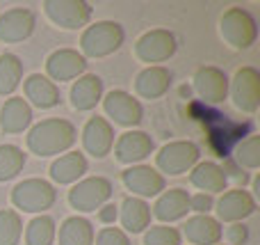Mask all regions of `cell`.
I'll list each match as a JSON object with an SVG mask.
<instances>
[{
  "instance_id": "1",
  "label": "cell",
  "mask_w": 260,
  "mask_h": 245,
  "mask_svg": "<svg viewBox=\"0 0 260 245\" xmlns=\"http://www.w3.org/2000/svg\"><path fill=\"white\" fill-rule=\"evenodd\" d=\"M73 145H76V126L69 119H44L27 133V149L39 158L67 154Z\"/></svg>"
},
{
  "instance_id": "2",
  "label": "cell",
  "mask_w": 260,
  "mask_h": 245,
  "mask_svg": "<svg viewBox=\"0 0 260 245\" xmlns=\"http://www.w3.org/2000/svg\"><path fill=\"white\" fill-rule=\"evenodd\" d=\"M126 32L117 21H96L80 37L82 55L87 58H108L123 46Z\"/></svg>"
},
{
  "instance_id": "3",
  "label": "cell",
  "mask_w": 260,
  "mask_h": 245,
  "mask_svg": "<svg viewBox=\"0 0 260 245\" xmlns=\"http://www.w3.org/2000/svg\"><path fill=\"white\" fill-rule=\"evenodd\" d=\"M57 200V190L46 179H25L16 183L12 190V204L23 213H41L53 209Z\"/></svg>"
},
{
  "instance_id": "4",
  "label": "cell",
  "mask_w": 260,
  "mask_h": 245,
  "mask_svg": "<svg viewBox=\"0 0 260 245\" xmlns=\"http://www.w3.org/2000/svg\"><path fill=\"white\" fill-rule=\"evenodd\" d=\"M219 32L226 44H231L238 50H247V48H251L258 39V23L247 9L231 7L229 12L221 16Z\"/></svg>"
},
{
  "instance_id": "5",
  "label": "cell",
  "mask_w": 260,
  "mask_h": 245,
  "mask_svg": "<svg viewBox=\"0 0 260 245\" xmlns=\"http://www.w3.org/2000/svg\"><path fill=\"white\" fill-rule=\"evenodd\" d=\"M112 197V183L105 177H87L80 179L76 186L69 190V202L80 213H91L101 209L105 202Z\"/></svg>"
},
{
  "instance_id": "6",
  "label": "cell",
  "mask_w": 260,
  "mask_h": 245,
  "mask_svg": "<svg viewBox=\"0 0 260 245\" xmlns=\"http://www.w3.org/2000/svg\"><path fill=\"white\" fill-rule=\"evenodd\" d=\"M178 44H176L174 32L165 30V28H155V30L144 32L135 44V55L142 62H148V67H157V62H167L171 55L176 53Z\"/></svg>"
},
{
  "instance_id": "7",
  "label": "cell",
  "mask_w": 260,
  "mask_h": 245,
  "mask_svg": "<svg viewBox=\"0 0 260 245\" xmlns=\"http://www.w3.org/2000/svg\"><path fill=\"white\" fill-rule=\"evenodd\" d=\"M155 163L165 174L178 177V174L189 172V170L199 163V147L189 140L169 142V145H165L160 149Z\"/></svg>"
},
{
  "instance_id": "8",
  "label": "cell",
  "mask_w": 260,
  "mask_h": 245,
  "mask_svg": "<svg viewBox=\"0 0 260 245\" xmlns=\"http://www.w3.org/2000/svg\"><path fill=\"white\" fill-rule=\"evenodd\" d=\"M44 12L55 25L64 30H78L89 23L91 5L85 0H46Z\"/></svg>"
},
{
  "instance_id": "9",
  "label": "cell",
  "mask_w": 260,
  "mask_h": 245,
  "mask_svg": "<svg viewBox=\"0 0 260 245\" xmlns=\"http://www.w3.org/2000/svg\"><path fill=\"white\" fill-rule=\"evenodd\" d=\"M233 103L242 113H256L260 108V73L253 67H242L229 83Z\"/></svg>"
},
{
  "instance_id": "10",
  "label": "cell",
  "mask_w": 260,
  "mask_h": 245,
  "mask_svg": "<svg viewBox=\"0 0 260 245\" xmlns=\"http://www.w3.org/2000/svg\"><path fill=\"white\" fill-rule=\"evenodd\" d=\"M103 108L119 126H137L144 119V108L133 94L123 90H112L103 99Z\"/></svg>"
},
{
  "instance_id": "11",
  "label": "cell",
  "mask_w": 260,
  "mask_h": 245,
  "mask_svg": "<svg viewBox=\"0 0 260 245\" xmlns=\"http://www.w3.org/2000/svg\"><path fill=\"white\" fill-rule=\"evenodd\" d=\"M46 71L50 80H73L87 71V58L73 48H59L46 60Z\"/></svg>"
},
{
  "instance_id": "12",
  "label": "cell",
  "mask_w": 260,
  "mask_h": 245,
  "mask_svg": "<svg viewBox=\"0 0 260 245\" xmlns=\"http://www.w3.org/2000/svg\"><path fill=\"white\" fill-rule=\"evenodd\" d=\"M123 186L128 188L133 195L142 197H155L165 190V177L151 165H133V168L123 170L121 174Z\"/></svg>"
},
{
  "instance_id": "13",
  "label": "cell",
  "mask_w": 260,
  "mask_h": 245,
  "mask_svg": "<svg viewBox=\"0 0 260 245\" xmlns=\"http://www.w3.org/2000/svg\"><path fill=\"white\" fill-rule=\"evenodd\" d=\"M229 76L217 67H201L194 73V90L206 103H224L229 99Z\"/></svg>"
},
{
  "instance_id": "14",
  "label": "cell",
  "mask_w": 260,
  "mask_h": 245,
  "mask_svg": "<svg viewBox=\"0 0 260 245\" xmlns=\"http://www.w3.org/2000/svg\"><path fill=\"white\" fill-rule=\"evenodd\" d=\"M37 18L30 9L25 7H14L0 16V41L5 44H18L25 41L27 37L35 32Z\"/></svg>"
},
{
  "instance_id": "15",
  "label": "cell",
  "mask_w": 260,
  "mask_h": 245,
  "mask_svg": "<svg viewBox=\"0 0 260 245\" xmlns=\"http://www.w3.org/2000/svg\"><path fill=\"white\" fill-rule=\"evenodd\" d=\"M82 145L94 158H105L114 147V128L105 117H91L82 128Z\"/></svg>"
},
{
  "instance_id": "16",
  "label": "cell",
  "mask_w": 260,
  "mask_h": 245,
  "mask_svg": "<svg viewBox=\"0 0 260 245\" xmlns=\"http://www.w3.org/2000/svg\"><path fill=\"white\" fill-rule=\"evenodd\" d=\"M256 211V200L249 190L235 188L221 195V200L217 202V218L224 223H240V220L249 218Z\"/></svg>"
},
{
  "instance_id": "17",
  "label": "cell",
  "mask_w": 260,
  "mask_h": 245,
  "mask_svg": "<svg viewBox=\"0 0 260 245\" xmlns=\"http://www.w3.org/2000/svg\"><path fill=\"white\" fill-rule=\"evenodd\" d=\"M153 138L144 131H126L114 145V154L121 163L135 165L142 163L144 158H148L153 151Z\"/></svg>"
},
{
  "instance_id": "18",
  "label": "cell",
  "mask_w": 260,
  "mask_h": 245,
  "mask_svg": "<svg viewBox=\"0 0 260 245\" xmlns=\"http://www.w3.org/2000/svg\"><path fill=\"white\" fill-rule=\"evenodd\" d=\"M23 90H25V101L41 110L55 108L59 103V87L50 80L48 76H41V73H32L25 78L23 83Z\"/></svg>"
},
{
  "instance_id": "19",
  "label": "cell",
  "mask_w": 260,
  "mask_h": 245,
  "mask_svg": "<svg viewBox=\"0 0 260 245\" xmlns=\"http://www.w3.org/2000/svg\"><path fill=\"white\" fill-rule=\"evenodd\" d=\"M171 87V71L165 67H146L135 78V92L142 99H160Z\"/></svg>"
},
{
  "instance_id": "20",
  "label": "cell",
  "mask_w": 260,
  "mask_h": 245,
  "mask_svg": "<svg viewBox=\"0 0 260 245\" xmlns=\"http://www.w3.org/2000/svg\"><path fill=\"white\" fill-rule=\"evenodd\" d=\"M32 124V108L23 96H12L0 108V128L3 133H23Z\"/></svg>"
},
{
  "instance_id": "21",
  "label": "cell",
  "mask_w": 260,
  "mask_h": 245,
  "mask_svg": "<svg viewBox=\"0 0 260 245\" xmlns=\"http://www.w3.org/2000/svg\"><path fill=\"white\" fill-rule=\"evenodd\" d=\"M189 211V195L183 188H169L157 197L153 206V215L162 223H174V220L185 218Z\"/></svg>"
},
{
  "instance_id": "22",
  "label": "cell",
  "mask_w": 260,
  "mask_h": 245,
  "mask_svg": "<svg viewBox=\"0 0 260 245\" xmlns=\"http://www.w3.org/2000/svg\"><path fill=\"white\" fill-rule=\"evenodd\" d=\"M89 170V163H87L85 154L80 151H69V154H62L53 165H50V179L59 186L64 183H78L85 172Z\"/></svg>"
},
{
  "instance_id": "23",
  "label": "cell",
  "mask_w": 260,
  "mask_h": 245,
  "mask_svg": "<svg viewBox=\"0 0 260 245\" xmlns=\"http://www.w3.org/2000/svg\"><path fill=\"white\" fill-rule=\"evenodd\" d=\"M189 181H192L194 188H199L206 195H212V193H224L226 186H229V177H226L224 168H219L217 163H197L189 172Z\"/></svg>"
},
{
  "instance_id": "24",
  "label": "cell",
  "mask_w": 260,
  "mask_h": 245,
  "mask_svg": "<svg viewBox=\"0 0 260 245\" xmlns=\"http://www.w3.org/2000/svg\"><path fill=\"white\" fill-rule=\"evenodd\" d=\"M103 99V80L96 73H85L71 87V105L80 113L96 108V103Z\"/></svg>"
},
{
  "instance_id": "25",
  "label": "cell",
  "mask_w": 260,
  "mask_h": 245,
  "mask_svg": "<svg viewBox=\"0 0 260 245\" xmlns=\"http://www.w3.org/2000/svg\"><path fill=\"white\" fill-rule=\"evenodd\" d=\"M185 236L192 245H217L224 236L221 223L210 215H194L185 223Z\"/></svg>"
},
{
  "instance_id": "26",
  "label": "cell",
  "mask_w": 260,
  "mask_h": 245,
  "mask_svg": "<svg viewBox=\"0 0 260 245\" xmlns=\"http://www.w3.org/2000/svg\"><path fill=\"white\" fill-rule=\"evenodd\" d=\"M119 218H121V225L126 232L139 234L144 229H148V225H151V206L139 197H126Z\"/></svg>"
},
{
  "instance_id": "27",
  "label": "cell",
  "mask_w": 260,
  "mask_h": 245,
  "mask_svg": "<svg viewBox=\"0 0 260 245\" xmlns=\"http://www.w3.org/2000/svg\"><path fill=\"white\" fill-rule=\"evenodd\" d=\"M59 245H94V227L82 215H71L59 227Z\"/></svg>"
},
{
  "instance_id": "28",
  "label": "cell",
  "mask_w": 260,
  "mask_h": 245,
  "mask_svg": "<svg viewBox=\"0 0 260 245\" xmlns=\"http://www.w3.org/2000/svg\"><path fill=\"white\" fill-rule=\"evenodd\" d=\"M23 62L14 53L0 55V96H7L21 85Z\"/></svg>"
},
{
  "instance_id": "29",
  "label": "cell",
  "mask_w": 260,
  "mask_h": 245,
  "mask_svg": "<svg viewBox=\"0 0 260 245\" xmlns=\"http://www.w3.org/2000/svg\"><path fill=\"white\" fill-rule=\"evenodd\" d=\"M57 236V227L50 215H37L25 229V245H53Z\"/></svg>"
},
{
  "instance_id": "30",
  "label": "cell",
  "mask_w": 260,
  "mask_h": 245,
  "mask_svg": "<svg viewBox=\"0 0 260 245\" xmlns=\"http://www.w3.org/2000/svg\"><path fill=\"white\" fill-rule=\"evenodd\" d=\"M25 165V154L16 145H0V181L14 179Z\"/></svg>"
},
{
  "instance_id": "31",
  "label": "cell",
  "mask_w": 260,
  "mask_h": 245,
  "mask_svg": "<svg viewBox=\"0 0 260 245\" xmlns=\"http://www.w3.org/2000/svg\"><path fill=\"white\" fill-rule=\"evenodd\" d=\"M23 234V220L18 211L3 209L0 211V245H18Z\"/></svg>"
},
{
  "instance_id": "32",
  "label": "cell",
  "mask_w": 260,
  "mask_h": 245,
  "mask_svg": "<svg viewBox=\"0 0 260 245\" xmlns=\"http://www.w3.org/2000/svg\"><path fill=\"white\" fill-rule=\"evenodd\" d=\"M235 158H238L240 165L249 170H258L260 168V138L251 135L244 142H240L238 149H235Z\"/></svg>"
},
{
  "instance_id": "33",
  "label": "cell",
  "mask_w": 260,
  "mask_h": 245,
  "mask_svg": "<svg viewBox=\"0 0 260 245\" xmlns=\"http://www.w3.org/2000/svg\"><path fill=\"white\" fill-rule=\"evenodd\" d=\"M183 236L176 227H167V225H155L148 227L144 234V245H180Z\"/></svg>"
},
{
  "instance_id": "34",
  "label": "cell",
  "mask_w": 260,
  "mask_h": 245,
  "mask_svg": "<svg viewBox=\"0 0 260 245\" xmlns=\"http://www.w3.org/2000/svg\"><path fill=\"white\" fill-rule=\"evenodd\" d=\"M96 245H130V238L123 229L119 227H105L96 236Z\"/></svg>"
},
{
  "instance_id": "35",
  "label": "cell",
  "mask_w": 260,
  "mask_h": 245,
  "mask_svg": "<svg viewBox=\"0 0 260 245\" xmlns=\"http://www.w3.org/2000/svg\"><path fill=\"white\" fill-rule=\"evenodd\" d=\"M212 206H215V202L206 193H197V195L189 197V211H197L199 215H208L212 211Z\"/></svg>"
},
{
  "instance_id": "36",
  "label": "cell",
  "mask_w": 260,
  "mask_h": 245,
  "mask_svg": "<svg viewBox=\"0 0 260 245\" xmlns=\"http://www.w3.org/2000/svg\"><path fill=\"white\" fill-rule=\"evenodd\" d=\"M247 238H249V229H247V225H242V223H233L226 229V241L231 245H244Z\"/></svg>"
},
{
  "instance_id": "37",
  "label": "cell",
  "mask_w": 260,
  "mask_h": 245,
  "mask_svg": "<svg viewBox=\"0 0 260 245\" xmlns=\"http://www.w3.org/2000/svg\"><path fill=\"white\" fill-rule=\"evenodd\" d=\"M117 218H119V211H117V206L114 204H105V206H101L99 209V220L101 223L110 225V223H114Z\"/></svg>"
}]
</instances>
